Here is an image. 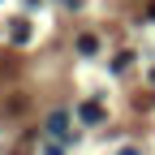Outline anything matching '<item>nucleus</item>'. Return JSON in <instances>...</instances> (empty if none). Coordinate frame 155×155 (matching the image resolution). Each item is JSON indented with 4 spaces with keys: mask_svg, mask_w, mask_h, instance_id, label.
<instances>
[{
    "mask_svg": "<svg viewBox=\"0 0 155 155\" xmlns=\"http://www.w3.org/2000/svg\"><path fill=\"white\" fill-rule=\"evenodd\" d=\"M78 48H82V52L91 56V52H95V48H99V43H95V35H82V39H78Z\"/></svg>",
    "mask_w": 155,
    "mask_h": 155,
    "instance_id": "obj_3",
    "label": "nucleus"
},
{
    "mask_svg": "<svg viewBox=\"0 0 155 155\" xmlns=\"http://www.w3.org/2000/svg\"><path fill=\"white\" fill-rule=\"evenodd\" d=\"M82 121H86V125H99V121H104V108H99V104H82Z\"/></svg>",
    "mask_w": 155,
    "mask_h": 155,
    "instance_id": "obj_1",
    "label": "nucleus"
},
{
    "mask_svg": "<svg viewBox=\"0 0 155 155\" xmlns=\"http://www.w3.org/2000/svg\"><path fill=\"white\" fill-rule=\"evenodd\" d=\"M65 125H69L65 112H52V116H48V129H52V134H65Z\"/></svg>",
    "mask_w": 155,
    "mask_h": 155,
    "instance_id": "obj_2",
    "label": "nucleus"
},
{
    "mask_svg": "<svg viewBox=\"0 0 155 155\" xmlns=\"http://www.w3.org/2000/svg\"><path fill=\"white\" fill-rule=\"evenodd\" d=\"M26 35H30V30H26V22H13V39H17V43H26Z\"/></svg>",
    "mask_w": 155,
    "mask_h": 155,
    "instance_id": "obj_4",
    "label": "nucleus"
},
{
    "mask_svg": "<svg viewBox=\"0 0 155 155\" xmlns=\"http://www.w3.org/2000/svg\"><path fill=\"white\" fill-rule=\"evenodd\" d=\"M151 17H155V0H151Z\"/></svg>",
    "mask_w": 155,
    "mask_h": 155,
    "instance_id": "obj_5",
    "label": "nucleus"
}]
</instances>
